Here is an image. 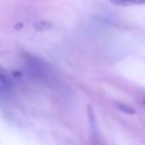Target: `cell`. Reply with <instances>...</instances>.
<instances>
[{
  "instance_id": "6da1fadb",
  "label": "cell",
  "mask_w": 145,
  "mask_h": 145,
  "mask_svg": "<svg viewBox=\"0 0 145 145\" xmlns=\"http://www.w3.org/2000/svg\"><path fill=\"white\" fill-rule=\"evenodd\" d=\"M117 6H131V5H142L145 3V0H110Z\"/></svg>"
},
{
  "instance_id": "7a4b0ae2",
  "label": "cell",
  "mask_w": 145,
  "mask_h": 145,
  "mask_svg": "<svg viewBox=\"0 0 145 145\" xmlns=\"http://www.w3.org/2000/svg\"><path fill=\"white\" fill-rule=\"evenodd\" d=\"M144 103H145V100H144Z\"/></svg>"
}]
</instances>
